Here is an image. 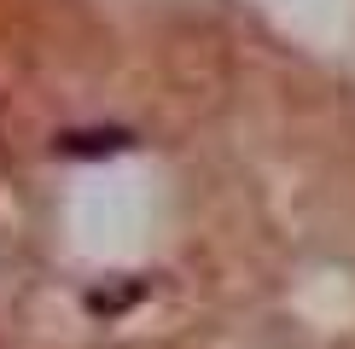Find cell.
<instances>
[{
    "label": "cell",
    "instance_id": "7a4b0ae2",
    "mask_svg": "<svg viewBox=\"0 0 355 349\" xmlns=\"http://www.w3.org/2000/svg\"><path fill=\"white\" fill-rule=\"evenodd\" d=\"M135 297H146V280H128L123 291H87V309L94 314H123Z\"/></svg>",
    "mask_w": 355,
    "mask_h": 349
},
{
    "label": "cell",
    "instance_id": "6da1fadb",
    "mask_svg": "<svg viewBox=\"0 0 355 349\" xmlns=\"http://www.w3.org/2000/svg\"><path fill=\"white\" fill-rule=\"evenodd\" d=\"M123 145H135V134L105 128V134H64V140H58V152H70V157H99V152H123Z\"/></svg>",
    "mask_w": 355,
    "mask_h": 349
}]
</instances>
